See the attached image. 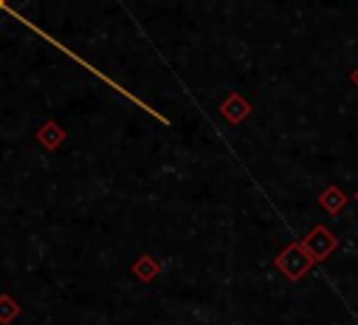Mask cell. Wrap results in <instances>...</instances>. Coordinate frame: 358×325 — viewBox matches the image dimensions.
Segmentation results:
<instances>
[{"instance_id": "6da1fadb", "label": "cell", "mask_w": 358, "mask_h": 325, "mask_svg": "<svg viewBox=\"0 0 358 325\" xmlns=\"http://www.w3.org/2000/svg\"><path fill=\"white\" fill-rule=\"evenodd\" d=\"M336 247H338V240H336L324 226H316V229H313V235H310V237H308V243H305V249H308L310 261H324Z\"/></svg>"}, {"instance_id": "7a4b0ae2", "label": "cell", "mask_w": 358, "mask_h": 325, "mask_svg": "<svg viewBox=\"0 0 358 325\" xmlns=\"http://www.w3.org/2000/svg\"><path fill=\"white\" fill-rule=\"evenodd\" d=\"M280 266H285V272H288L291 277H302V275H305V269L310 266V258H305V252L294 247L285 258H280Z\"/></svg>"}, {"instance_id": "3957f363", "label": "cell", "mask_w": 358, "mask_h": 325, "mask_svg": "<svg viewBox=\"0 0 358 325\" xmlns=\"http://www.w3.org/2000/svg\"><path fill=\"white\" fill-rule=\"evenodd\" d=\"M319 201H322V207H324L330 215H338V212L344 209V204H347V195H344L338 187H327Z\"/></svg>"}, {"instance_id": "277c9868", "label": "cell", "mask_w": 358, "mask_h": 325, "mask_svg": "<svg viewBox=\"0 0 358 325\" xmlns=\"http://www.w3.org/2000/svg\"><path fill=\"white\" fill-rule=\"evenodd\" d=\"M350 79H352V83H355V85H358V68H355V71H352V74H350Z\"/></svg>"}, {"instance_id": "5b68a950", "label": "cell", "mask_w": 358, "mask_h": 325, "mask_svg": "<svg viewBox=\"0 0 358 325\" xmlns=\"http://www.w3.org/2000/svg\"><path fill=\"white\" fill-rule=\"evenodd\" d=\"M0 9H6V0H0Z\"/></svg>"}, {"instance_id": "8992f818", "label": "cell", "mask_w": 358, "mask_h": 325, "mask_svg": "<svg viewBox=\"0 0 358 325\" xmlns=\"http://www.w3.org/2000/svg\"><path fill=\"white\" fill-rule=\"evenodd\" d=\"M355 201H358V193H355Z\"/></svg>"}]
</instances>
